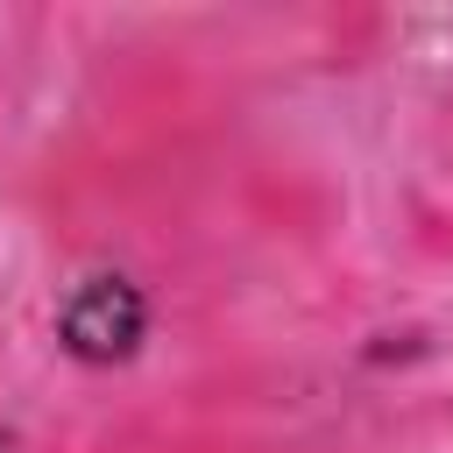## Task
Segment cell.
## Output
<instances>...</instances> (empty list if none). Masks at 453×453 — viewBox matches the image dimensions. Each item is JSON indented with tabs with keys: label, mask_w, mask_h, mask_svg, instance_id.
Here are the masks:
<instances>
[{
	"label": "cell",
	"mask_w": 453,
	"mask_h": 453,
	"mask_svg": "<svg viewBox=\"0 0 453 453\" xmlns=\"http://www.w3.org/2000/svg\"><path fill=\"white\" fill-rule=\"evenodd\" d=\"M57 340L71 361L85 368H113L134 361V347L149 340V297L127 269H92L57 297Z\"/></svg>",
	"instance_id": "1"
}]
</instances>
